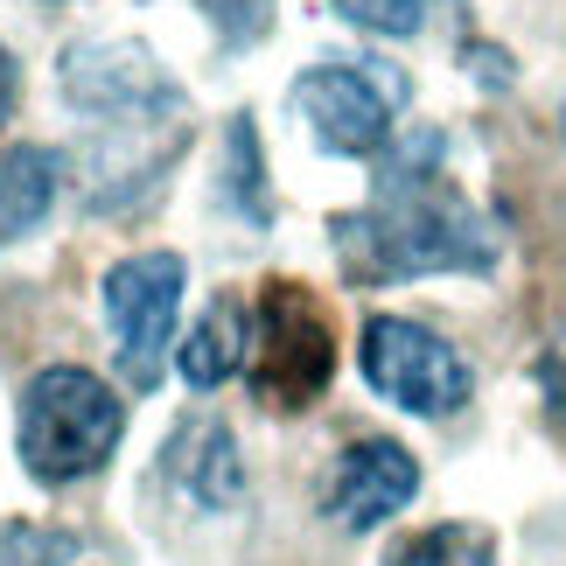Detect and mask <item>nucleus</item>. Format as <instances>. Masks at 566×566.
Masks as SVG:
<instances>
[{
    "instance_id": "obj_19",
    "label": "nucleus",
    "mask_w": 566,
    "mask_h": 566,
    "mask_svg": "<svg viewBox=\"0 0 566 566\" xmlns=\"http://www.w3.org/2000/svg\"><path fill=\"white\" fill-rule=\"evenodd\" d=\"M559 134H566V105H559Z\"/></svg>"
},
{
    "instance_id": "obj_17",
    "label": "nucleus",
    "mask_w": 566,
    "mask_h": 566,
    "mask_svg": "<svg viewBox=\"0 0 566 566\" xmlns=\"http://www.w3.org/2000/svg\"><path fill=\"white\" fill-rule=\"evenodd\" d=\"M538 385H546V412H553V427L566 433V364L546 357V364H538Z\"/></svg>"
},
{
    "instance_id": "obj_14",
    "label": "nucleus",
    "mask_w": 566,
    "mask_h": 566,
    "mask_svg": "<svg viewBox=\"0 0 566 566\" xmlns=\"http://www.w3.org/2000/svg\"><path fill=\"white\" fill-rule=\"evenodd\" d=\"M343 21L357 29H378V35H412L420 29V0H329Z\"/></svg>"
},
{
    "instance_id": "obj_4",
    "label": "nucleus",
    "mask_w": 566,
    "mask_h": 566,
    "mask_svg": "<svg viewBox=\"0 0 566 566\" xmlns=\"http://www.w3.org/2000/svg\"><path fill=\"white\" fill-rule=\"evenodd\" d=\"M357 357H364V385H371L378 399H391V406L420 412V420H448V412H462L469 391H475L462 350H454L448 336H433L427 322H406V315H371L364 322Z\"/></svg>"
},
{
    "instance_id": "obj_8",
    "label": "nucleus",
    "mask_w": 566,
    "mask_h": 566,
    "mask_svg": "<svg viewBox=\"0 0 566 566\" xmlns=\"http://www.w3.org/2000/svg\"><path fill=\"white\" fill-rule=\"evenodd\" d=\"M412 490H420V462L399 441H357L343 448V462L329 475V517L343 532H371L391 511L412 504Z\"/></svg>"
},
{
    "instance_id": "obj_12",
    "label": "nucleus",
    "mask_w": 566,
    "mask_h": 566,
    "mask_svg": "<svg viewBox=\"0 0 566 566\" xmlns=\"http://www.w3.org/2000/svg\"><path fill=\"white\" fill-rule=\"evenodd\" d=\"M391 566H496V538L483 532V525H433V532H420L412 546H399L391 553Z\"/></svg>"
},
{
    "instance_id": "obj_11",
    "label": "nucleus",
    "mask_w": 566,
    "mask_h": 566,
    "mask_svg": "<svg viewBox=\"0 0 566 566\" xmlns=\"http://www.w3.org/2000/svg\"><path fill=\"white\" fill-rule=\"evenodd\" d=\"M245 350H252V315L238 308V301H210L203 308V322L182 336V378L196 385V391H210V385H224L238 364H245Z\"/></svg>"
},
{
    "instance_id": "obj_5",
    "label": "nucleus",
    "mask_w": 566,
    "mask_h": 566,
    "mask_svg": "<svg viewBox=\"0 0 566 566\" xmlns=\"http://www.w3.org/2000/svg\"><path fill=\"white\" fill-rule=\"evenodd\" d=\"M252 385L266 391L273 406H308L322 385H329V322H322V308L308 294L294 287V280H273L266 294H259L252 308Z\"/></svg>"
},
{
    "instance_id": "obj_9",
    "label": "nucleus",
    "mask_w": 566,
    "mask_h": 566,
    "mask_svg": "<svg viewBox=\"0 0 566 566\" xmlns=\"http://www.w3.org/2000/svg\"><path fill=\"white\" fill-rule=\"evenodd\" d=\"M168 469H176V483L203 511H224L245 490V462H238V441H231L224 420H189L176 433V448H168Z\"/></svg>"
},
{
    "instance_id": "obj_2",
    "label": "nucleus",
    "mask_w": 566,
    "mask_h": 566,
    "mask_svg": "<svg viewBox=\"0 0 566 566\" xmlns=\"http://www.w3.org/2000/svg\"><path fill=\"white\" fill-rule=\"evenodd\" d=\"M126 433V406L113 385L77 371V364H50L21 391V469L35 483H77V475L105 469V454Z\"/></svg>"
},
{
    "instance_id": "obj_7",
    "label": "nucleus",
    "mask_w": 566,
    "mask_h": 566,
    "mask_svg": "<svg viewBox=\"0 0 566 566\" xmlns=\"http://www.w3.org/2000/svg\"><path fill=\"white\" fill-rule=\"evenodd\" d=\"M391 98H399V77L371 84V71H350V63H322L294 77V113L329 155H378L391 134Z\"/></svg>"
},
{
    "instance_id": "obj_6",
    "label": "nucleus",
    "mask_w": 566,
    "mask_h": 566,
    "mask_svg": "<svg viewBox=\"0 0 566 566\" xmlns=\"http://www.w3.org/2000/svg\"><path fill=\"white\" fill-rule=\"evenodd\" d=\"M176 308H182V259L176 252H134L105 273V322L119 336V371L134 385L161 378Z\"/></svg>"
},
{
    "instance_id": "obj_10",
    "label": "nucleus",
    "mask_w": 566,
    "mask_h": 566,
    "mask_svg": "<svg viewBox=\"0 0 566 566\" xmlns=\"http://www.w3.org/2000/svg\"><path fill=\"white\" fill-rule=\"evenodd\" d=\"M56 176H63V161L50 147H8V155H0V245L29 238L42 217H50Z\"/></svg>"
},
{
    "instance_id": "obj_1",
    "label": "nucleus",
    "mask_w": 566,
    "mask_h": 566,
    "mask_svg": "<svg viewBox=\"0 0 566 566\" xmlns=\"http://www.w3.org/2000/svg\"><path fill=\"white\" fill-rule=\"evenodd\" d=\"M336 259L364 287L412 273H483L496 245L454 189L427 176H385V196L357 217H336Z\"/></svg>"
},
{
    "instance_id": "obj_3",
    "label": "nucleus",
    "mask_w": 566,
    "mask_h": 566,
    "mask_svg": "<svg viewBox=\"0 0 566 566\" xmlns=\"http://www.w3.org/2000/svg\"><path fill=\"white\" fill-rule=\"evenodd\" d=\"M63 98L77 113H92L98 126H113V134H140V126L182 134V92L140 42H77V50H63Z\"/></svg>"
},
{
    "instance_id": "obj_13",
    "label": "nucleus",
    "mask_w": 566,
    "mask_h": 566,
    "mask_svg": "<svg viewBox=\"0 0 566 566\" xmlns=\"http://www.w3.org/2000/svg\"><path fill=\"white\" fill-rule=\"evenodd\" d=\"M77 559V538L56 532V525H0V566H71Z\"/></svg>"
},
{
    "instance_id": "obj_18",
    "label": "nucleus",
    "mask_w": 566,
    "mask_h": 566,
    "mask_svg": "<svg viewBox=\"0 0 566 566\" xmlns=\"http://www.w3.org/2000/svg\"><path fill=\"white\" fill-rule=\"evenodd\" d=\"M8 105H14V56L0 50V119H8Z\"/></svg>"
},
{
    "instance_id": "obj_15",
    "label": "nucleus",
    "mask_w": 566,
    "mask_h": 566,
    "mask_svg": "<svg viewBox=\"0 0 566 566\" xmlns=\"http://www.w3.org/2000/svg\"><path fill=\"white\" fill-rule=\"evenodd\" d=\"M210 21H217V35L224 42H259L266 35V21H273V0H196Z\"/></svg>"
},
{
    "instance_id": "obj_16",
    "label": "nucleus",
    "mask_w": 566,
    "mask_h": 566,
    "mask_svg": "<svg viewBox=\"0 0 566 566\" xmlns=\"http://www.w3.org/2000/svg\"><path fill=\"white\" fill-rule=\"evenodd\" d=\"M231 189H245V217H266V182H259V140L245 119H231Z\"/></svg>"
}]
</instances>
